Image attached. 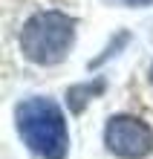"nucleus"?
Returning <instances> with one entry per match:
<instances>
[{"label": "nucleus", "mask_w": 153, "mask_h": 159, "mask_svg": "<svg viewBox=\"0 0 153 159\" xmlns=\"http://www.w3.org/2000/svg\"><path fill=\"white\" fill-rule=\"evenodd\" d=\"M17 133L32 153L41 159H66L70 151V133L61 107L46 96H29L15 110Z\"/></svg>", "instance_id": "obj_1"}, {"label": "nucleus", "mask_w": 153, "mask_h": 159, "mask_svg": "<svg viewBox=\"0 0 153 159\" xmlns=\"http://www.w3.org/2000/svg\"><path fill=\"white\" fill-rule=\"evenodd\" d=\"M75 26L78 20L66 12L46 9V12L32 15L23 23L20 32V52L38 67H55L66 58V52L75 43Z\"/></svg>", "instance_id": "obj_2"}, {"label": "nucleus", "mask_w": 153, "mask_h": 159, "mask_svg": "<svg viewBox=\"0 0 153 159\" xmlns=\"http://www.w3.org/2000/svg\"><path fill=\"white\" fill-rule=\"evenodd\" d=\"M104 145L119 159H145L153 151V130L145 119L121 113V116H113L107 121Z\"/></svg>", "instance_id": "obj_3"}, {"label": "nucleus", "mask_w": 153, "mask_h": 159, "mask_svg": "<svg viewBox=\"0 0 153 159\" xmlns=\"http://www.w3.org/2000/svg\"><path fill=\"white\" fill-rule=\"evenodd\" d=\"M104 87H107V84H104V78L70 87V90H66V104H70V110H72L75 116H78V113H84V107H87L95 96H101V93H104Z\"/></svg>", "instance_id": "obj_4"}, {"label": "nucleus", "mask_w": 153, "mask_h": 159, "mask_svg": "<svg viewBox=\"0 0 153 159\" xmlns=\"http://www.w3.org/2000/svg\"><path fill=\"white\" fill-rule=\"evenodd\" d=\"M130 6H147V3H153V0H127Z\"/></svg>", "instance_id": "obj_5"}, {"label": "nucleus", "mask_w": 153, "mask_h": 159, "mask_svg": "<svg viewBox=\"0 0 153 159\" xmlns=\"http://www.w3.org/2000/svg\"><path fill=\"white\" fill-rule=\"evenodd\" d=\"M150 81H153V67H150Z\"/></svg>", "instance_id": "obj_6"}]
</instances>
